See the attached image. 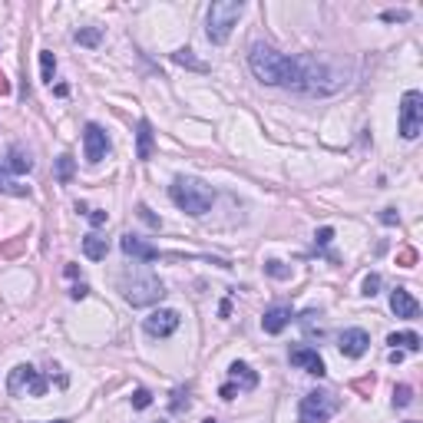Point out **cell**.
Returning <instances> with one entry per match:
<instances>
[{"label": "cell", "instance_id": "6da1fadb", "mask_svg": "<svg viewBox=\"0 0 423 423\" xmlns=\"http://www.w3.org/2000/svg\"><path fill=\"white\" fill-rule=\"evenodd\" d=\"M248 66L251 73L258 76L265 87H288V89H301V60L278 53L268 44H255L248 50Z\"/></svg>", "mask_w": 423, "mask_h": 423}, {"label": "cell", "instance_id": "7a4b0ae2", "mask_svg": "<svg viewBox=\"0 0 423 423\" xmlns=\"http://www.w3.org/2000/svg\"><path fill=\"white\" fill-rule=\"evenodd\" d=\"M169 196H172V202L179 208H182L185 215H206L208 208H212V202H215V192H212V185H206L202 179H192V175H179L172 182V189H169Z\"/></svg>", "mask_w": 423, "mask_h": 423}, {"label": "cell", "instance_id": "3957f363", "mask_svg": "<svg viewBox=\"0 0 423 423\" xmlns=\"http://www.w3.org/2000/svg\"><path fill=\"white\" fill-rule=\"evenodd\" d=\"M122 298H126L132 308H149V304L165 298V284L152 272H132L122 278Z\"/></svg>", "mask_w": 423, "mask_h": 423}, {"label": "cell", "instance_id": "277c9868", "mask_svg": "<svg viewBox=\"0 0 423 423\" xmlns=\"http://www.w3.org/2000/svg\"><path fill=\"white\" fill-rule=\"evenodd\" d=\"M245 13V4L241 0H215L212 7H208V27H206V33H208V40L212 44H225L228 37H232V30H235V23H239V17Z\"/></svg>", "mask_w": 423, "mask_h": 423}, {"label": "cell", "instance_id": "5b68a950", "mask_svg": "<svg viewBox=\"0 0 423 423\" xmlns=\"http://www.w3.org/2000/svg\"><path fill=\"white\" fill-rule=\"evenodd\" d=\"M337 407H341V400L331 391H311L301 397L298 417H301V423H327L337 413Z\"/></svg>", "mask_w": 423, "mask_h": 423}, {"label": "cell", "instance_id": "8992f818", "mask_svg": "<svg viewBox=\"0 0 423 423\" xmlns=\"http://www.w3.org/2000/svg\"><path fill=\"white\" fill-rule=\"evenodd\" d=\"M423 130V93L407 89L400 99V136L403 139H417Z\"/></svg>", "mask_w": 423, "mask_h": 423}, {"label": "cell", "instance_id": "52a82bcc", "mask_svg": "<svg viewBox=\"0 0 423 423\" xmlns=\"http://www.w3.org/2000/svg\"><path fill=\"white\" fill-rule=\"evenodd\" d=\"M7 393H13V397H20V393L44 397V393H46V377H40V370L20 364V367H13L11 377H7Z\"/></svg>", "mask_w": 423, "mask_h": 423}, {"label": "cell", "instance_id": "ba28073f", "mask_svg": "<svg viewBox=\"0 0 423 423\" xmlns=\"http://www.w3.org/2000/svg\"><path fill=\"white\" fill-rule=\"evenodd\" d=\"M288 360H291L294 367H301L304 374H311V377H324L327 374L324 358H321L315 348H308V344H294V348L288 351Z\"/></svg>", "mask_w": 423, "mask_h": 423}, {"label": "cell", "instance_id": "9c48e42d", "mask_svg": "<svg viewBox=\"0 0 423 423\" xmlns=\"http://www.w3.org/2000/svg\"><path fill=\"white\" fill-rule=\"evenodd\" d=\"M83 149H87V163H103L109 156V136L103 132L99 122H87V130H83Z\"/></svg>", "mask_w": 423, "mask_h": 423}, {"label": "cell", "instance_id": "30bf717a", "mask_svg": "<svg viewBox=\"0 0 423 423\" xmlns=\"http://www.w3.org/2000/svg\"><path fill=\"white\" fill-rule=\"evenodd\" d=\"M179 324H182V315L172 311V308H159V311H152V315L142 321V327H146L149 337H169Z\"/></svg>", "mask_w": 423, "mask_h": 423}, {"label": "cell", "instance_id": "8fae6325", "mask_svg": "<svg viewBox=\"0 0 423 423\" xmlns=\"http://www.w3.org/2000/svg\"><path fill=\"white\" fill-rule=\"evenodd\" d=\"M337 348L344 358H364L370 348V334L367 331H360V327H348L344 334L337 337Z\"/></svg>", "mask_w": 423, "mask_h": 423}, {"label": "cell", "instance_id": "7c38bea8", "mask_svg": "<svg viewBox=\"0 0 423 423\" xmlns=\"http://www.w3.org/2000/svg\"><path fill=\"white\" fill-rule=\"evenodd\" d=\"M391 311L397 317H407V321H410V317L420 315V304H417V298H413L407 288H393L391 291Z\"/></svg>", "mask_w": 423, "mask_h": 423}, {"label": "cell", "instance_id": "4fadbf2b", "mask_svg": "<svg viewBox=\"0 0 423 423\" xmlns=\"http://www.w3.org/2000/svg\"><path fill=\"white\" fill-rule=\"evenodd\" d=\"M120 248H122V255H130V258H139V261H156V258H159V248H152L149 241L136 239V235H122V239H120Z\"/></svg>", "mask_w": 423, "mask_h": 423}, {"label": "cell", "instance_id": "5bb4252c", "mask_svg": "<svg viewBox=\"0 0 423 423\" xmlns=\"http://www.w3.org/2000/svg\"><path fill=\"white\" fill-rule=\"evenodd\" d=\"M228 377H232V387H235V391H255V387H258V374H255L248 364H241V360H235V364L228 367Z\"/></svg>", "mask_w": 423, "mask_h": 423}, {"label": "cell", "instance_id": "9a60e30c", "mask_svg": "<svg viewBox=\"0 0 423 423\" xmlns=\"http://www.w3.org/2000/svg\"><path fill=\"white\" fill-rule=\"evenodd\" d=\"M288 324H291V308H268V311H265V317H261L265 334H282Z\"/></svg>", "mask_w": 423, "mask_h": 423}, {"label": "cell", "instance_id": "2e32d148", "mask_svg": "<svg viewBox=\"0 0 423 423\" xmlns=\"http://www.w3.org/2000/svg\"><path fill=\"white\" fill-rule=\"evenodd\" d=\"M152 149H156L152 126H149V120H139V126H136V159H139V163H149Z\"/></svg>", "mask_w": 423, "mask_h": 423}, {"label": "cell", "instance_id": "e0dca14e", "mask_svg": "<svg viewBox=\"0 0 423 423\" xmlns=\"http://www.w3.org/2000/svg\"><path fill=\"white\" fill-rule=\"evenodd\" d=\"M7 165H11V172H30L33 169V159L30 152L23 149V146H11V152H7Z\"/></svg>", "mask_w": 423, "mask_h": 423}, {"label": "cell", "instance_id": "ac0fdd59", "mask_svg": "<svg viewBox=\"0 0 423 423\" xmlns=\"http://www.w3.org/2000/svg\"><path fill=\"white\" fill-rule=\"evenodd\" d=\"M387 344H391L393 351H410V354H417V351H420V334H413V331H400V334L387 337Z\"/></svg>", "mask_w": 423, "mask_h": 423}, {"label": "cell", "instance_id": "d6986e66", "mask_svg": "<svg viewBox=\"0 0 423 423\" xmlns=\"http://www.w3.org/2000/svg\"><path fill=\"white\" fill-rule=\"evenodd\" d=\"M83 251H87V258L103 261V258H106V251H109V245H106V239H99V235L89 232L87 239H83Z\"/></svg>", "mask_w": 423, "mask_h": 423}, {"label": "cell", "instance_id": "ffe728a7", "mask_svg": "<svg viewBox=\"0 0 423 423\" xmlns=\"http://www.w3.org/2000/svg\"><path fill=\"white\" fill-rule=\"evenodd\" d=\"M0 192H4V196H27L30 189L20 185V182H13L11 172H7V169H0Z\"/></svg>", "mask_w": 423, "mask_h": 423}, {"label": "cell", "instance_id": "44dd1931", "mask_svg": "<svg viewBox=\"0 0 423 423\" xmlns=\"http://www.w3.org/2000/svg\"><path fill=\"white\" fill-rule=\"evenodd\" d=\"M56 179L63 185L73 179V156H60V159H56Z\"/></svg>", "mask_w": 423, "mask_h": 423}, {"label": "cell", "instance_id": "7402d4cb", "mask_svg": "<svg viewBox=\"0 0 423 423\" xmlns=\"http://www.w3.org/2000/svg\"><path fill=\"white\" fill-rule=\"evenodd\" d=\"M172 60L179 66H192V70H198V73H202V70H206V63H198L196 56H192V50H175L172 53Z\"/></svg>", "mask_w": 423, "mask_h": 423}, {"label": "cell", "instance_id": "603a6c76", "mask_svg": "<svg viewBox=\"0 0 423 423\" xmlns=\"http://www.w3.org/2000/svg\"><path fill=\"white\" fill-rule=\"evenodd\" d=\"M73 40H76V44H83V46H96V44H99V30H96V27L76 30V33H73Z\"/></svg>", "mask_w": 423, "mask_h": 423}, {"label": "cell", "instance_id": "cb8c5ba5", "mask_svg": "<svg viewBox=\"0 0 423 423\" xmlns=\"http://www.w3.org/2000/svg\"><path fill=\"white\" fill-rule=\"evenodd\" d=\"M40 70H44V83H53V70H56V60L53 53H40Z\"/></svg>", "mask_w": 423, "mask_h": 423}, {"label": "cell", "instance_id": "d4e9b609", "mask_svg": "<svg viewBox=\"0 0 423 423\" xmlns=\"http://www.w3.org/2000/svg\"><path fill=\"white\" fill-rule=\"evenodd\" d=\"M410 387H407V384H400V387H393V407H407V403L413 400L410 397Z\"/></svg>", "mask_w": 423, "mask_h": 423}, {"label": "cell", "instance_id": "484cf974", "mask_svg": "<svg viewBox=\"0 0 423 423\" xmlns=\"http://www.w3.org/2000/svg\"><path fill=\"white\" fill-rule=\"evenodd\" d=\"M149 403H152V393L149 391H142V387H139V391L132 393V407H136V410H146Z\"/></svg>", "mask_w": 423, "mask_h": 423}, {"label": "cell", "instance_id": "4316f807", "mask_svg": "<svg viewBox=\"0 0 423 423\" xmlns=\"http://www.w3.org/2000/svg\"><path fill=\"white\" fill-rule=\"evenodd\" d=\"M265 272L272 274V278H288V274H291V272H288V268L282 265V261H265Z\"/></svg>", "mask_w": 423, "mask_h": 423}, {"label": "cell", "instance_id": "83f0119b", "mask_svg": "<svg viewBox=\"0 0 423 423\" xmlns=\"http://www.w3.org/2000/svg\"><path fill=\"white\" fill-rule=\"evenodd\" d=\"M172 397H175V400H172V410H175V413L182 410V407H189V387H179Z\"/></svg>", "mask_w": 423, "mask_h": 423}, {"label": "cell", "instance_id": "f1b7e54d", "mask_svg": "<svg viewBox=\"0 0 423 423\" xmlns=\"http://www.w3.org/2000/svg\"><path fill=\"white\" fill-rule=\"evenodd\" d=\"M331 239H334V228H317V235H315V241H317V248H324V245H331Z\"/></svg>", "mask_w": 423, "mask_h": 423}, {"label": "cell", "instance_id": "f546056e", "mask_svg": "<svg viewBox=\"0 0 423 423\" xmlns=\"http://www.w3.org/2000/svg\"><path fill=\"white\" fill-rule=\"evenodd\" d=\"M377 288H380V274H367V278H364V294H367V298H374V294H377Z\"/></svg>", "mask_w": 423, "mask_h": 423}, {"label": "cell", "instance_id": "4dcf8cb0", "mask_svg": "<svg viewBox=\"0 0 423 423\" xmlns=\"http://www.w3.org/2000/svg\"><path fill=\"white\" fill-rule=\"evenodd\" d=\"M136 208H139V215L146 218V222H149L152 228H159V225H163V222H159V218H156V215H152V212H149V206H142V202H139V206H136Z\"/></svg>", "mask_w": 423, "mask_h": 423}, {"label": "cell", "instance_id": "1f68e13d", "mask_svg": "<svg viewBox=\"0 0 423 423\" xmlns=\"http://www.w3.org/2000/svg\"><path fill=\"white\" fill-rule=\"evenodd\" d=\"M380 222H384V225H397V212H393V208H384Z\"/></svg>", "mask_w": 423, "mask_h": 423}, {"label": "cell", "instance_id": "d6a6232c", "mask_svg": "<svg viewBox=\"0 0 423 423\" xmlns=\"http://www.w3.org/2000/svg\"><path fill=\"white\" fill-rule=\"evenodd\" d=\"M407 17H410V13H407V11H397V13H393V11H387V13H384V20H407Z\"/></svg>", "mask_w": 423, "mask_h": 423}, {"label": "cell", "instance_id": "836d02e7", "mask_svg": "<svg viewBox=\"0 0 423 423\" xmlns=\"http://www.w3.org/2000/svg\"><path fill=\"white\" fill-rule=\"evenodd\" d=\"M70 294H73L76 301H83V298H87V294H89V288H87V284H76V288H73V291H70Z\"/></svg>", "mask_w": 423, "mask_h": 423}, {"label": "cell", "instance_id": "e575fe53", "mask_svg": "<svg viewBox=\"0 0 423 423\" xmlns=\"http://www.w3.org/2000/svg\"><path fill=\"white\" fill-rule=\"evenodd\" d=\"M0 93H11V83L4 80V73H0Z\"/></svg>", "mask_w": 423, "mask_h": 423}, {"label": "cell", "instance_id": "d590c367", "mask_svg": "<svg viewBox=\"0 0 423 423\" xmlns=\"http://www.w3.org/2000/svg\"><path fill=\"white\" fill-rule=\"evenodd\" d=\"M202 423H218V420H212V417H208V420H202Z\"/></svg>", "mask_w": 423, "mask_h": 423}, {"label": "cell", "instance_id": "8d00e7d4", "mask_svg": "<svg viewBox=\"0 0 423 423\" xmlns=\"http://www.w3.org/2000/svg\"><path fill=\"white\" fill-rule=\"evenodd\" d=\"M53 423H70V420H53Z\"/></svg>", "mask_w": 423, "mask_h": 423}, {"label": "cell", "instance_id": "74e56055", "mask_svg": "<svg viewBox=\"0 0 423 423\" xmlns=\"http://www.w3.org/2000/svg\"><path fill=\"white\" fill-rule=\"evenodd\" d=\"M407 423H417V420H407Z\"/></svg>", "mask_w": 423, "mask_h": 423}]
</instances>
